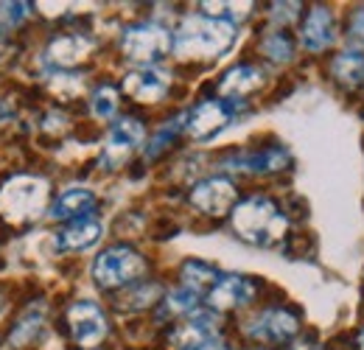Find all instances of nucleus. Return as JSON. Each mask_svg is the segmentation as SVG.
I'll return each mask as SVG.
<instances>
[{"label":"nucleus","mask_w":364,"mask_h":350,"mask_svg":"<svg viewBox=\"0 0 364 350\" xmlns=\"http://www.w3.org/2000/svg\"><path fill=\"white\" fill-rule=\"evenodd\" d=\"M235 43V26L205 14L182 20L174 34V51L182 59H216Z\"/></svg>","instance_id":"nucleus-1"},{"label":"nucleus","mask_w":364,"mask_h":350,"mask_svg":"<svg viewBox=\"0 0 364 350\" xmlns=\"http://www.w3.org/2000/svg\"><path fill=\"white\" fill-rule=\"evenodd\" d=\"M232 230L241 241L255 247H272L286 235V216L272 199L250 196L232 208Z\"/></svg>","instance_id":"nucleus-2"},{"label":"nucleus","mask_w":364,"mask_h":350,"mask_svg":"<svg viewBox=\"0 0 364 350\" xmlns=\"http://www.w3.org/2000/svg\"><path fill=\"white\" fill-rule=\"evenodd\" d=\"M48 185L37 176H14L0 188V213L9 221L34 219L46 205Z\"/></svg>","instance_id":"nucleus-3"},{"label":"nucleus","mask_w":364,"mask_h":350,"mask_svg":"<svg viewBox=\"0 0 364 350\" xmlns=\"http://www.w3.org/2000/svg\"><path fill=\"white\" fill-rule=\"evenodd\" d=\"M146 272V261L129 247H112L104 250L95 261H92V280L101 289H121L129 286L143 277Z\"/></svg>","instance_id":"nucleus-4"},{"label":"nucleus","mask_w":364,"mask_h":350,"mask_svg":"<svg viewBox=\"0 0 364 350\" xmlns=\"http://www.w3.org/2000/svg\"><path fill=\"white\" fill-rule=\"evenodd\" d=\"M171 34L168 28L157 26V23H140V26H129L121 37V48L124 56L135 65H154L157 59H163L171 51Z\"/></svg>","instance_id":"nucleus-5"},{"label":"nucleus","mask_w":364,"mask_h":350,"mask_svg":"<svg viewBox=\"0 0 364 350\" xmlns=\"http://www.w3.org/2000/svg\"><path fill=\"white\" fill-rule=\"evenodd\" d=\"M244 107L241 98H213V101H202L193 112L185 115V132L193 140H208L213 134L228 127L235 118V112Z\"/></svg>","instance_id":"nucleus-6"},{"label":"nucleus","mask_w":364,"mask_h":350,"mask_svg":"<svg viewBox=\"0 0 364 350\" xmlns=\"http://www.w3.org/2000/svg\"><path fill=\"white\" fill-rule=\"evenodd\" d=\"M235 196H238V191H235V185L230 179H225V176H210V179L196 182L188 199L205 216H225L230 208L235 205Z\"/></svg>","instance_id":"nucleus-7"},{"label":"nucleus","mask_w":364,"mask_h":350,"mask_svg":"<svg viewBox=\"0 0 364 350\" xmlns=\"http://www.w3.org/2000/svg\"><path fill=\"white\" fill-rule=\"evenodd\" d=\"M68 325H70V334H73L79 348L90 350L107 336V317H104V311L95 303H87V300L70 306Z\"/></svg>","instance_id":"nucleus-8"},{"label":"nucleus","mask_w":364,"mask_h":350,"mask_svg":"<svg viewBox=\"0 0 364 350\" xmlns=\"http://www.w3.org/2000/svg\"><path fill=\"white\" fill-rule=\"evenodd\" d=\"M143 124L135 121V118H121L109 134H107V143H104V154H101V160H104V166L107 169H115V166H121L132 152H135L137 146L143 143Z\"/></svg>","instance_id":"nucleus-9"},{"label":"nucleus","mask_w":364,"mask_h":350,"mask_svg":"<svg viewBox=\"0 0 364 350\" xmlns=\"http://www.w3.org/2000/svg\"><path fill=\"white\" fill-rule=\"evenodd\" d=\"M300 331V322L294 314L283 311V308H269L264 314H258L250 325H247V334L258 342H286L291 339L294 334Z\"/></svg>","instance_id":"nucleus-10"},{"label":"nucleus","mask_w":364,"mask_h":350,"mask_svg":"<svg viewBox=\"0 0 364 350\" xmlns=\"http://www.w3.org/2000/svg\"><path fill=\"white\" fill-rule=\"evenodd\" d=\"M252 297H255V286L244 275H222L219 283L208 292V303L219 311L247 306Z\"/></svg>","instance_id":"nucleus-11"},{"label":"nucleus","mask_w":364,"mask_h":350,"mask_svg":"<svg viewBox=\"0 0 364 350\" xmlns=\"http://www.w3.org/2000/svg\"><path fill=\"white\" fill-rule=\"evenodd\" d=\"M216 328H219V317L213 311H193L180 322V328L174 331L171 342H174V348L191 350L196 348L199 342L216 336Z\"/></svg>","instance_id":"nucleus-12"},{"label":"nucleus","mask_w":364,"mask_h":350,"mask_svg":"<svg viewBox=\"0 0 364 350\" xmlns=\"http://www.w3.org/2000/svg\"><path fill=\"white\" fill-rule=\"evenodd\" d=\"M124 90L127 95H132L135 101H160L168 90V73L166 70H157V68H143V70H135L124 79Z\"/></svg>","instance_id":"nucleus-13"},{"label":"nucleus","mask_w":364,"mask_h":350,"mask_svg":"<svg viewBox=\"0 0 364 350\" xmlns=\"http://www.w3.org/2000/svg\"><path fill=\"white\" fill-rule=\"evenodd\" d=\"M92 43L82 34H65V37H56L53 43L48 45L46 56L50 65L56 68H76L79 62H85L90 56Z\"/></svg>","instance_id":"nucleus-14"},{"label":"nucleus","mask_w":364,"mask_h":350,"mask_svg":"<svg viewBox=\"0 0 364 350\" xmlns=\"http://www.w3.org/2000/svg\"><path fill=\"white\" fill-rule=\"evenodd\" d=\"M95 211V193L87 188H73V191H65L48 211V216L53 221H79L87 219V213Z\"/></svg>","instance_id":"nucleus-15"},{"label":"nucleus","mask_w":364,"mask_h":350,"mask_svg":"<svg viewBox=\"0 0 364 350\" xmlns=\"http://www.w3.org/2000/svg\"><path fill=\"white\" fill-rule=\"evenodd\" d=\"M333 40H336V31H333L331 11L325 6H314L303 23V45L309 51H325Z\"/></svg>","instance_id":"nucleus-16"},{"label":"nucleus","mask_w":364,"mask_h":350,"mask_svg":"<svg viewBox=\"0 0 364 350\" xmlns=\"http://www.w3.org/2000/svg\"><path fill=\"white\" fill-rule=\"evenodd\" d=\"M289 163V154L283 149H264V152H252V154H238L235 160L225 163L228 169H235V171H247V174H269V171H280L286 169Z\"/></svg>","instance_id":"nucleus-17"},{"label":"nucleus","mask_w":364,"mask_h":350,"mask_svg":"<svg viewBox=\"0 0 364 350\" xmlns=\"http://www.w3.org/2000/svg\"><path fill=\"white\" fill-rule=\"evenodd\" d=\"M101 238V221L95 219H79L73 224H68L59 235H56V247L62 253H79L87 250Z\"/></svg>","instance_id":"nucleus-18"},{"label":"nucleus","mask_w":364,"mask_h":350,"mask_svg":"<svg viewBox=\"0 0 364 350\" xmlns=\"http://www.w3.org/2000/svg\"><path fill=\"white\" fill-rule=\"evenodd\" d=\"M261 85H264V76H261L258 68H252V65H238V68H232V70L225 73V79H222V85H219V92H222L225 98H241V95L258 90Z\"/></svg>","instance_id":"nucleus-19"},{"label":"nucleus","mask_w":364,"mask_h":350,"mask_svg":"<svg viewBox=\"0 0 364 350\" xmlns=\"http://www.w3.org/2000/svg\"><path fill=\"white\" fill-rule=\"evenodd\" d=\"M219 277H222V272L219 269H213L210 263L205 261H188L182 266V280H185V286L191 289V292H196V295H208L216 283H219Z\"/></svg>","instance_id":"nucleus-20"},{"label":"nucleus","mask_w":364,"mask_h":350,"mask_svg":"<svg viewBox=\"0 0 364 350\" xmlns=\"http://www.w3.org/2000/svg\"><path fill=\"white\" fill-rule=\"evenodd\" d=\"M333 76L348 85V88H359L364 82V56L359 51H345L333 59Z\"/></svg>","instance_id":"nucleus-21"},{"label":"nucleus","mask_w":364,"mask_h":350,"mask_svg":"<svg viewBox=\"0 0 364 350\" xmlns=\"http://www.w3.org/2000/svg\"><path fill=\"white\" fill-rule=\"evenodd\" d=\"M199 6H202L205 17L225 20V23H232V26L252 11V3H199Z\"/></svg>","instance_id":"nucleus-22"},{"label":"nucleus","mask_w":364,"mask_h":350,"mask_svg":"<svg viewBox=\"0 0 364 350\" xmlns=\"http://www.w3.org/2000/svg\"><path fill=\"white\" fill-rule=\"evenodd\" d=\"M40 328H43V311H40V308H31V311L23 314L20 322L14 325V331H11V342H14V345H26V342H31V339L37 336Z\"/></svg>","instance_id":"nucleus-23"},{"label":"nucleus","mask_w":364,"mask_h":350,"mask_svg":"<svg viewBox=\"0 0 364 350\" xmlns=\"http://www.w3.org/2000/svg\"><path fill=\"white\" fill-rule=\"evenodd\" d=\"M90 110L95 118H112L115 110H118V90L112 88V85H101L92 92Z\"/></svg>","instance_id":"nucleus-24"},{"label":"nucleus","mask_w":364,"mask_h":350,"mask_svg":"<svg viewBox=\"0 0 364 350\" xmlns=\"http://www.w3.org/2000/svg\"><path fill=\"white\" fill-rule=\"evenodd\" d=\"M196 303H199V295L191 292L188 286H182V289L168 292V297H166V311L174 314V317H188V314L196 311Z\"/></svg>","instance_id":"nucleus-25"},{"label":"nucleus","mask_w":364,"mask_h":350,"mask_svg":"<svg viewBox=\"0 0 364 350\" xmlns=\"http://www.w3.org/2000/svg\"><path fill=\"white\" fill-rule=\"evenodd\" d=\"M261 51H264L269 59H274V62H289V59H291V40H289L283 31H274V34H269V37L264 40Z\"/></svg>","instance_id":"nucleus-26"},{"label":"nucleus","mask_w":364,"mask_h":350,"mask_svg":"<svg viewBox=\"0 0 364 350\" xmlns=\"http://www.w3.org/2000/svg\"><path fill=\"white\" fill-rule=\"evenodd\" d=\"M31 11V3H0V26H17Z\"/></svg>","instance_id":"nucleus-27"},{"label":"nucleus","mask_w":364,"mask_h":350,"mask_svg":"<svg viewBox=\"0 0 364 350\" xmlns=\"http://www.w3.org/2000/svg\"><path fill=\"white\" fill-rule=\"evenodd\" d=\"M185 121H174V124H168V127H163V129L157 132V137H154V143L149 146V154H157L163 146H168L171 143V137L177 134V129H180Z\"/></svg>","instance_id":"nucleus-28"},{"label":"nucleus","mask_w":364,"mask_h":350,"mask_svg":"<svg viewBox=\"0 0 364 350\" xmlns=\"http://www.w3.org/2000/svg\"><path fill=\"white\" fill-rule=\"evenodd\" d=\"M191 350H228V348H225V342H222L219 336H210V339H205V342H199L196 348H191Z\"/></svg>","instance_id":"nucleus-29"},{"label":"nucleus","mask_w":364,"mask_h":350,"mask_svg":"<svg viewBox=\"0 0 364 350\" xmlns=\"http://www.w3.org/2000/svg\"><path fill=\"white\" fill-rule=\"evenodd\" d=\"M350 34L364 37V9H359V11L353 14V28H350Z\"/></svg>","instance_id":"nucleus-30"},{"label":"nucleus","mask_w":364,"mask_h":350,"mask_svg":"<svg viewBox=\"0 0 364 350\" xmlns=\"http://www.w3.org/2000/svg\"><path fill=\"white\" fill-rule=\"evenodd\" d=\"M359 350H364V331H362V336H359Z\"/></svg>","instance_id":"nucleus-31"},{"label":"nucleus","mask_w":364,"mask_h":350,"mask_svg":"<svg viewBox=\"0 0 364 350\" xmlns=\"http://www.w3.org/2000/svg\"><path fill=\"white\" fill-rule=\"evenodd\" d=\"M0 308H3V295H0Z\"/></svg>","instance_id":"nucleus-32"}]
</instances>
